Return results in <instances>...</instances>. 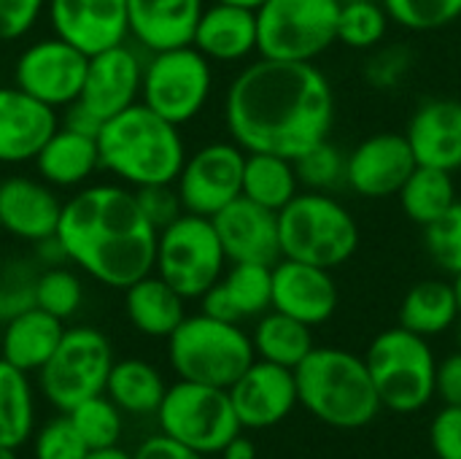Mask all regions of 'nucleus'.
Listing matches in <instances>:
<instances>
[{"instance_id": "nucleus-49", "label": "nucleus", "mask_w": 461, "mask_h": 459, "mask_svg": "<svg viewBox=\"0 0 461 459\" xmlns=\"http://www.w3.org/2000/svg\"><path fill=\"white\" fill-rule=\"evenodd\" d=\"M221 459H257V449L254 441L246 438L243 433H238L224 449H221Z\"/></svg>"}, {"instance_id": "nucleus-41", "label": "nucleus", "mask_w": 461, "mask_h": 459, "mask_svg": "<svg viewBox=\"0 0 461 459\" xmlns=\"http://www.w3.org/2000/svg\"><path fill=\"white\" fill-rule=\"evenodd\" d=\"M413 49L408 43L384 41L378 49L367 51L365 60V81L378 92H394L405 84L413 70Z\"/></svg>"}, {"instance_id": "nucleus-10", "label": "nucleus", "mask_w": 461, "mask_h": 459, "mask_svg": "<svg viewBox=\"0 0 461 459\" xmlns=\"http://www.w3.org/2000/svg\"><path fill=\"white\" fill-rule=\"evenodd\" d=\"M213 95V62L189 46L151 51L143 62L140 103L184 127L197 119Z\"/></svg>"}, {"instance_id": "nucleus-48", "label": "nucleus", "mask_w": 461, "mask_h": 459, "mask_svg": "<svg viewBox=\"0 0 461 459\" xmlns=\"http://www.w3.org/2000/svg\"><path fill=\"white\" fill-rule=\"evenodd\" d=\"M132 459H205L200 452L173 441L170 436L165 433H157L151 438H146L135 452H132Z\"/></svg>"}, {"instance_id": "nucleus-34", "label": "nucleus", "mask_w": 461, "mask_h": 459, "mask_svg": "<svg viewBox=\"0 0 461 459\" xmlns=\"http://www.w3.org/2000/svg\"><path fill=\"white\" fill-rule=\"evenodd\" d=\"M397 200H400L405 219L424 230L427 225L440 219L459 200L454 173L440 170V168L416 165L411 179L402 184Z\"/></svg>"}, {"instance_id": "nucleus-36", "label": "nucleus", "mask_w": 461, "mask_h": 459, "mask_svg": "<svg viewBox=\"0 0 461 459\" xmlns=\"http://www.w3.org/2000/svg\"><path fill=\"white\" fill-rule=\"evenodd\" d=\"M392 16L381 0H351L340 3L338 14V43L354 51L378 49L392 27Z\"/></svg>"}, {"instance_id": "nucleus-37", "label": "nucleus", "mask_w": 461, "mask_h": 459, "mask_svg": "<svg viewBox=\"0 0 461 459\" xmlns=\"http://www.w3.org/2000/svg\"><path fill=\"white\" fill-rule=\"evenodd\" d=\"M32 303L57 319H70L84 303V284L68 265H49L32 279Z\"/></svg>"}, {"instance_id": "nucleus-44", "label": "nucleus", "mask_w": 461, "mask_h": 459, "mask_svg": "<svg viewBox=\"0 0 461 459\" xmlns=\"http://www.w3.org/2000/svg\"><path fill=\"white\" fill-rule=\"evenodd\" d=\"M138 206L146 214V219L157 227L165 230L167 225H173L184 211V203L178 197L176 184H151V187H140L135 189Z\"/></svg>"}, {"instance_id": "nucleus-12", "label": "nucleus", "mask_w": 461, "mask_h": 459, "mask_svg": "<svg viewBox=\"0 0 461 459\" xmlns=\"http://www.w3.org/2000/svg\"><path fill=\"white\" fill-rule=\"evenodd\" d=\"M113 363L105 333L97 327H65L59 346L38 371L41 392L59 414H68L78 403L105 392Z\"/></svg>"}, {"instance_id": "nucleus-45", "label": "nucleus", "mask_w": 461, "mask_h": 459, "mask_svg": "<svg viewBox=\"0 0 461 459\" xmlns=\"http://www.w3.org/2000/svg\"><path fill=\"white\" fill-rule=\"evenodd\" d=\"M49 0H0V41L24 38L46 14Z\"/></svg>"}, {"instance_id": "nucleus-46", "label": "nucleus", "mask_w": 461, "mask_h": 459, "mask_svg": "<svg viewBox=\"0 0 461 459\" xmlns=\"http://www.w3.org/2000/svg\"><path fill=\"white\" fill-rule=\"evenodd\" d=\"M429 446L438 459H461V406H443L435 414Z\"/></svg>"}, {"instance_id": "nucleus-55", "label": "nucleus", "mask_w": 461, "mask_h": 459, "mask_svg": "<svg viewBox=\"0 0 461 459\" xmlns=\"http://www.w3.org/2000/svg\"><path fill=\"white\" fill-rule=\"evenodd\" d=\"M340 3H351V0H340Z\"/></svg>"}, {"instance_id": "nucleus-43", "label": "nucleus", "mask_w": 461, "mask_h": 459, "mask_svg": "<svg viewBox=\"0 0 461 459\" xmlns=\"http://www.w3.org/2000/svg\"><path fill=\"white\" fill-rule=\"evenodd\" d=\"M89 454V446L73 427L68 414H59L49 419L32 441V457L35 459H84Z\"/></svg>"}, {"instance_id": "nucleus-14", "label": "nucleus", "mask_w": 461, "mask_h": 459, "mask_svg": "<svg viewBox=\"0 0 461 459\" xmlns=\"http://www.w3.org/2000/svg\"><path fill=\"white\" fill-rule=\"evenodd\" d=\"M89 57L68 41L51 35L30 43L14 62V81L35 100L65 111L84 89Z\"/></svg>"}, {"instance_id": "nucleus-31", "label": "nucleus", "mask_w": 461, "mask_h": 459, "mask_svg": "<svg viewBox=\"0 0 461 459\" xmlns=\"http://www.w3.org/2000/svg\"><path fill=\"white\" fill-rule=\"evenodd\" d=\"M251 344L257 352V360L281 365L294 371L311 352H313V327L305 322L286 317L276 308L254 319L251 330Z\"/></svg>"}, {"instance_id": "nucleus-33", "label": "nucleus", "mask_w": 461, "mask_h": 459, "mask_svg": "<svg viewBox=\"0 0 461 459\" xmlns=\"http://www.w3.org/2000/svg\"><path fill=\"white\" fill-rule=\"evenodd\" d=\"M167 392V384L162 373L138 357L116 360L105 384V395L122 409V414H157L162 406V398Z\"/></svg>"}, {"instance_id": "nucleus-23", "label": "nucleus", "mask_w": 461, "mask_h": 459, "mask_svg": "<svg viewBox=\"0 0 461 459\" xmlns=\"http://www.w3.org/2000/svg\"><path fill=\"white\" fill-rule=\"evenodd\" d=\"M192 46L203 51L213 65H246L259 57V27L257 11L230 3H208Z\"/></svg>"}, {"instance_id": "nucleus-18", "label": "nucleus", "mask_w": 461, "mask_h": 459, "mask_svg": "<svg viewBox=\"0 0 461 459\" xmlns=\"http://www.w3.org/2000/svg\"><path fill=\"white\" fill-rule=\"evenodd\" d=\"M143 62L146 60H140V54L127 46V41L92 54L78 103L103 122L140 103Z\"/></svg>"}, {"instance_id": "nucleus-54", "label": "nucleus", "mask_w": 461, "mask_h": 459, "mask_svg": "<svg viewBox=\"0 0 461 459\" xmlns=\"http://www.w3.org/2000/svg\"><path fill=\"white\" fill-rule=\"evenodd\" d=\"M459 352H461V330H459Z\"/></svg>"}, {"instance_id": "nucleus-19", "label": "nucleus", "mask_w": 461, "mask_h": 459, "mask_svg": "<svg viewBox=\"0 0 461 459\" xmlns=\"http://www.w3.org/2000/svg\"><path fill=\"white\" fill-rule=\"evenodd\" d=\"M340 292L332 271L281 257L273 265V308L319 327L338 311Z\"/></svg>"}, {"instance_id": "nucleus-17", "label": "nucleus", "mask_w": 461, "mask_h": 459, "mask_svg": "<svg viewBox=\"0 0 461 459\" xmlns=\"http://www.w3.org/2000/svg\"><path fill=\"white\" fill-rule=\"evenodd\" d=\"M227 392L243 430L276 427L300 406L294 371L265 360H254Z\"/></svg>"}, {"instance_id": "nucleus-7", "label": "nucleus", "mask_w": 461, "mask_h": 459, "mask_svg": "<svg viewBox=\"0 0 461 459\" xmlns=\"http://www.w3.org/2000/svg\"><path fill=\"white\" fill-rule=\"evenodd\" d=\"M381 406L394 414H416L435 398L438 357L429 338L405 327H389L373 338L365 354Z\"/></svg>"}, {"instance_id": "nucleus-39", "label": "nucleus", "mask_w": 461, "mask_h": 459, "mask_svg": "<svg viewBox=\"0 0 461 459\" xmlns=\"http://www.w3.org/2000/svg\"><path fill=\"white\" fill-rule=\"evenodd\" d=\"M346 162H348V151L338 146L332 138L316 143L313 149H308L305 154L294 160L300 187L311 192L335 195L338 189L346 187Z\"/></svg>"}, {"instance_id": "nucleus-8", "label": "nucleus", "mask_w": 461, "mask_h": 459, "mask_svg": "<svg viewBox=\"0 0 461 459\" xmlns=\"http://www.w3.org/2000/svg\"><path fill=\"white\" fill-rule=\"evenodd\" d=\"M340 0H265L257 8L259 57L319 62L338 43Z\"/></svg>"}, {"instance_id": "nucleus-5", "label": "nucleus", "mask_w": 461, "mask_h": 459, "mask_svg": "<svg viewBox=\"0 0 461 459\" xmlns=\"http://www.w3.org/2000/svg\"><path fill=\"white\" fill-rule=\"evenodd\" d=\"M281 257L338 271L351 262L362 246V230L354 211L332 192L303 189L278 211Z\"/></svg>"}, {"instance_id": "nucleus-3", "label": "nucleus", "mask_w": 461, "mask_h": 459, "mask_svg": "<svg viewBox=\"0 0 461 459\" xmlns=\"http://www.w3.org/2000/svg\"><path fill=\"white\" fill-rule=\"evenodd\" d=\"M100 170L119 184L140 189L151 184H176L186 160L181 127L135 103L111 116L97 133Z\"/></svg>"}, {"instance_id": "nucleus-20", "label": "nucleus", "mask_w": 461, "mask_h": 459, "mask_svg": "<svg viewBox=\"0 0 461 459\" xmlns=\"http://www.w3.org/2000/svg\"><path fill=\"white\" fill-rule=\"evenodd\" d=\"M227 262L276 265L281 260L278 214L251 203L249 197L232 200L216 216H211Z\"/></svg>"}, {"instance_id": "nucleus-2", "label": "nucleus", "mask_w": 461, "mask_h": 459, "mask_svg": "<svg viewBox=\"0 0 461 459\" xmlns=\"http://www.w3.org/2000/svg\"><path fill=\"white\" fill-rule=\"evenodd\" d=\"M159 230L124 184H86L73 192L59 216L57 241L65 260L103 287L127 289L154 273Z\"/></svg>"}, {"instance_id": "nucleus-16", "label": "nucleus", "mask_w": 461, "mask_h": 459, "mask_svg": "<svg viewBox=\"0 0 461 459\" xmlns=\"http://www.w3.org/2000/svg\"><path fill=\"white\" fill-rule=\"evenodd\" d=\"M46 16L51 32L86 57L130 38L127 0H49Z\"/></svg>"}, {"instance_id": "nucleus-30", "label": "nucleus", "mask_w": 461, "mask_h": 459, "mask_svg": "<svg viewBox=\"0 0 461 459\" xmlns=\"http://www.w3.org/2000/svg\"><path fill=\"white\" fill-rule=\"evenodd\" d=\"M456 322H459V306H456L454 287L446 279L416 281L400 303V327L421 338L443 335Z\"/></svg>"}, {"instance_id": "nucleus-38", "label": "nucleus", "mask_w": 461, "mask_h": 459, "mask_svg": "<svg viewBox=\"0 0 461 459\" xmlns=\"http://www.w3.org/2000/svg\"><path fill=\"white\" fill-rule=\"evenodd\" d=\"M68 417H70L73 427L78 430V436L84 438V444L89 446V452L119 446L122 430H124L122 409L105 392L78 403L76 409L68 411Z\"/></svg>"}, {"instance_id": "nucleus-42", "label": "nucleus", "mask_w": 461, "mask_h": 459, "mask_svg": "<svg viewBox=\"0 0 461 459\" xmlns=\"http://www.w3.org/2000/svg\"><path fill=\"white\" fill-rule=\"evenodd\" d=\"M424 249L443 273H461V200L424 227Z\"/></svg>"}, {"instance_id": "nucleus-27", "label": "nucleus", "mask_w": 461, "mask_h": 459, "mask_svg": "<svg viewBox=\"0 0 461 459\" xmlns=\"http://www.w3.org/2000/svg\"><path fill=\"white\" fill-rule=\"evenodd\" d=\"M65 335V322L30 306L5 319L0 335V357L24 373H38Z\"/></svg>"}, {"instance_id": "nucleus-53", "label": "nucleus", "mask_w": 461, "mask_h": 459, "mask_svg": "<svg viewBox=\"0 0 461 459\" xmlns=\"http://www.w3.org/2000/svg\"><path fill=\"white\" fill-rule=\"evenodd\" d=\"M0 459H19V454L11 446H0Z\"/></svg>"}, {"instance_id": "nucleus-13", "label": "nucleus", "mask_w": 461, "mask_h": 459, "mask_svg": "<svg viewBox=\"0 0 461 459\" xmlns=\"http://www.w3.org/2000/svg\"><path fill=\"white\" fill-rule=\"evenodd\" d=\"M246 151L232 141H211L186 154L176 179L178 197L186 214L216 216L243 195Z\"/></svg>"}, {"instance_id": "nucleus-25", "label": "nucleus", "mask_w": 461, "mask_h": 459, "mask_svg": "<svg viewBox=\"0 0 461 459\" xmlns=\"http://www.w3.org/2000/svg\"><path fill=\"white\" fill-rule=\"evenodd\" d=\"M405 138L419 165L461 170V100L432 97L424 100L408 119Z\"/></svg>"}, {"instance_id": "nucleus-22", "label": "nucleus", "mask_w": 461, "mask_h": 459, "mask_svg": "<svg viewBox=\"0 0 461 459\" xmlns=\"http://www.w3.org/2000/svg\"><path fill=\"white\" fill-rule=\"evenodd\" d=\"M57 127L59 111L16 84L0 87V165L32 162Z\"/></svg>"}, {"instance_id": "nucleus-11", "label": "nucleus", "mask_w": 461, "mask_h": 459, "mask_svg": "<svg viewBox=\"0 0 461 459\" xmlns=\"http://www.w3.org/2000/svg\"><path fill=\"white\" fill-rule=\"evenodd\" d=\"M157 422L159 433L200 452L203 457L221 454V449L243 430L227 390L184 379L167 387Z\"/></svg>"}, {"instance_id": "nucleus-47", "label": "nucleus", "mask_w": 461, "mask_h": 459, "mask_svg": "<svg viewBox=\"0 0 461 459\" xmlns=\"http://www.w3.org/2000/svg\"><path fill=\"white\" fill-rule=\"evenodd\" d=\"M435 398H440L443 406H461V352H454L443 363H438Z\"/></svg>"}, {"instance_id": "nucleus-28", "label": "nucleus", "mask_w": 461, "mask_h": 459, "mask_svg": "<svg viewBox=\"0 0 461 459\" xmlns=\"http://www.w3.org/2000/svg\"><path fill=\"white\" fill-rule=\"evenodd\" d=\"M32 162L38 168V176L54 189L84 187L92 179V173L100 170L97 138L70 130L59 122V127L51 133V138L43 143Z\"/></svg>"}, {"instance_id": "nucleus-21", "label": "nucleus", "mask_w": 461, "mask_h": 459, "mask_svg": "<svg viewBox=\"0 0 461 459\" xmlns=\"http://www.w3.org/2000/svg\"><path fill=\"white\" fill-rule=\"evenodd\" d=\"M65 200L43 179L8 176L0 181V230L41 243L57 235Z\"/></svg>"}, {"instance_id": "nucleus-32", "label": "nucleus", "mask_w": 461, "mask_h": 459, "mask_svg": "<svg viewBox=\"0 0 461 459\" xmlns=\"http://www.w3.org/2000/svg\"><path fill=\"white\" fill-rule=\"evenodd\" d=\"M303 192L294 160L281 154H265V151H246V168H243V197L251 203L284 211L297 195Z\"/></svg>"}, {"instance_id": "nucleus-40", "label": "nucleus", "mask_w": 461, "mask_h": 459, "mask_svg": "<svg viewBox=\"0 0 461 459\" xmlns=\"http://www.w3.org/2000/svg\"><path fill=\"white\" fill-rule=\"evenodd\" d=\"M392 22L408 32H438L461 19V0H381Z\"/></svg>"}, {"instance_id": "nucleus-52", "label": "nucleus", "mask_w": 461, "mask_h": 459, "mask_svg": "<svg viewBox=\"0 0 461 459\" xmlns=\"http://www.w3.org/2000/svg\"><path fill=\"white\" fill-rule=\"evenodd\" d=\"M451 287H454V295H456V306H459V319H461V273L451 276Z\"/></svg>"}, {"instance_id": "nucleus-4", "label": "nucleus", "mask_w": 461, "mask_h": 459, "mask_svg": "<svg viewBox=\"0 0 461 459\" xmlns=\"http://www.w3.org/2000/svg\"><path fill=\"white\" fill-rule=\"evenodd\" d=\"M294 381L300 406L335 430L367 427L384 409L365 357L340 346H313Z\"/></svg>"}, {"instance_id": "nucleus-35", "label": "nucleus", "mask_w": 461, "mask_h": 459, "mask_svg": "<svg viewBox=\"0 0 461 459\" xmlns=\"http://www.w3.org/2000/svg\"><path fill=\"white\" fill-rule=\"evenodd\" d=\"M35 398L24 371L0 357V446L19 449L32 436Z\"/></svg>"}, {"instance_id": "nucleus-9", "label": "nucleus", "mask_w": 461, "mask_h": 459, "mask_svg": "<svg viewBox=\"0 0 461 459\" xmlns=\"http://www.w3.org/2000/svg\"><path fill=\"white\" fill-rule=\"evenodd\" d=\"M227 265V254L208 216L181 214L157 235L154 273L186 300H200L224 276Z\"/></svg>"}, {"instance_id": "nucleus-6", "label": "nucleus", "mask_w": 461, "mask_h": 459, "mask_svg": "<svg viewBox=\"0 0 461 459\" xmlns=\"http://www.w3.org/2000/svg\"><path fill=\"white\" fill-rule=\"evenodd\" d=\"M167 360L178 379L230 390L257 360L251 333L243 325L208 314L186 317L167 338Z\"/></svg>"}, {"instance_id": "nucleus-1", "label": "nucleus", "mask_w": 461, "mask_h": 459, "mask_svg": "<svg viewBox=\"0 0 461 459\" xmlns=\"http://www.w3.org/2000/svg\"><path fill=\"white\" fill-rule=\"evenodd\" d=\"M221 119L243 151L297 160L332 138L338 97L316 62L254 57L227 84Z\"/></svg>"}, {"instance_id": "nucleus-26", "label": "nucleus", "mask_w": 461, "mask_h": 459, "mask_svg": "<svg viewBox=\"0 0 461 459\" xmlns=\"http://www.w3.org/2000/svg\"><path fill=\"white\" fill-rule=\"evenodd\" d=\"M208 0H127L130 38L143 51L189 46Z\"/></svg>"}, {"instance_id": "nucleus-50", "label": "nucleus", "mask_w": 461, "mask_h": 459, "mask_svg": "<svg viewBox=\"0 0 461 459\" xmlns=\"http://www.w3.org/2000/svg\"><path fill=\"white\" fill-rule=\"evenodd\" d=\"M84 459H132V454H127V452L119 449V446H108V449H95V452H89Z\"/></svg>"}, {"instance_id": "nucleus-15", "label": "nucleus", "mask_w": 461, "mask_h": 459, "mask_svg": "<svg viewBox=\"0 0 461 459\" xmlns=\"http://www.w3.org/2000/svg\"><path fill=\"white\" fill-rule=\"evenodd\" d=\"M416 165L419 162L405 133H373L348 149L346 189L365 200L397 197Z\"/></svg>"}, {"instance_id": "nucleus-24", "label": "nucleus", "mask_w": 461, "mask_h": 459, "mask_svg": "<svg viewBox=\"0 0 461 459\" xmlns=\"http://www.w3.org/2000/svg\"><path fill=\"white\" fill-rule=\"evenodd\" d=\"M273 308V265L230 262L224 276L200 298V311L243 325Z\"/></svg>"}, {"instance_id": "nucleus-51", "label": "nucleus", "mask_w": 461, "mask_h": 459, "mask_svg": "<svg viewBox=\"0 0 461 459\" xmlns=\"http://www.w3.org/2000/svg\"><path fill=\"white\" fill-rule=\"evenodd\" d=\"M208 3H230V5H243V8H259L265 0H208Z\"/></svg>"}, {"instance_id": "nucleus-29", "label": "nucleus", "mask_w": 461, "mask_h": 459, "mask_svg": "<svg viewBox=\"0 0 461 459\" xmlns=\"http://www.w3.org/2000/svg\"><path fill=\"white\" fill-rule=\"evenodd\" d=\"M181 298L165 279L149 273L124 289V311L130 325L149 338H170L173 330L186 319Z\"/></svg>"}]
</instances>
